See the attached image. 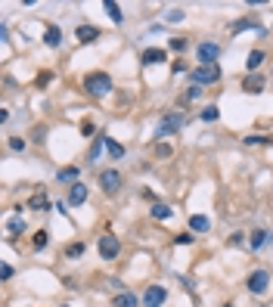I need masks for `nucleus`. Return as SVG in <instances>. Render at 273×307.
<instances>
[{
	"instance_id": "obj_19",
	"label": "nucleus",
	"mask_w": 273,
	"mask_h": 307,
	"mask_svg": "<svg viewBox=\"0 0 273 307\" xmlns=\"http://www.w3.org/2000/svg\"><path fill=\"white\" fill-rule=\"evenodd\" d=\"M106 13H109V19H112V22H118V25L124 22V13H121V6H118V3H112V0H106Z\"/></svg>"
},
{
	"instance_id": "obj_20",
	"label": "nucleus",
	"mask_w": 273,
	"mask_h": 307,
	"mask_svg": "<svg viewBox=\"0 0 273 307\" xmlns=\"http://www.w3.org/2000/svg\"><path fill=\"white\" fill-rule=\"evenodd\" d=\"M103 146H106V137L100 134V137L90 143V161H100V155H103Z\"/></svg>"
},
{
	"instance_id": "obj_31",
	"label": "nucleus",
	"mask_w": 273,
	"mask_h": 307,
	"mask_svg": "<svg viewBox=\"0 0 273 307\" xmlns=\"http://www.w3.org/2000/svg\"><path fill=\"white\" fill-rule=\"evenodd\" d=\"M50 81H53V72H41V75H38V87H47Z\"/></svg>"
},
{
	"instance_id": "obj_17",
	"label": "nucleus",
	"mask_w": 273,
	"mask_h": 307,
	"mask_svg": "<svg viewBox=\"0 0 273 307\" xmlns=\"http://www.w3.org/2000/svg\"><path fill=\"white\" fill-rule=\"evenodd\" d=\"M6 230H9V233H13V236H22V233H25V230H28V223H25V217H22V214H16L13 220H9V223H6Z\"/></svg>"
},
{
	"instance_id": "obj_11",
	"label": "nucleus",
	"mask_w": 273,
	"mask_h": 307,
	"mask_svg": "<svg viewBox=\"0 0 273 307\" xmlns=\"http://www.w3.org/2000/svg\"><path fill=\"white\" fill-rule=\"evenodd\" d=\"M143 65H159V62H164V59H168V53L164 50H159V47H149V50H143Z\"/></svg>"
},
{
	"instance_id": "obj_14",
	"label": "nucleus",
	"mask_w": 273,
	"mask_h": 307,
	"mask_svg": "<svg viewBox=\"0 0 273 307\" xmlns=\"http://www.w3.org/2000/svg\"><path fill=\"white\" fill-rule=\"evenodd\" d=\"M267 242H270V233H267V230H255V233H252V239H248V245H252L255 252H261Z\"/></svg>"
},
{
	"instance_id": "obj_26",
	"label": "nucleus",
	"mask_w": 273,
	"mask_h": 307,
	"mask_svg": "<svg viewBox=\"0 0 273 307\" xmlns=\"http://www.w3.org/2000/svg\"><path fill=\"white\" fill-rule=\"evenodd\" d=\"M218 105H205V109H202V121H218Z\"/></svg>"
},
{
	"instance_id": "obj_13",
	"label": "nucleus",
	"mask_w": 273,
	"mask_h": 307,
	"mask_svg": "<svg viewBox=\"0 0 273 307\" xmlns=\"http://www.w3.org/2000/svg\"><path fill=\"white\" fill-rule=\"evenodd\" d=\"M242 90L245 93H261V90H264V78H261V75H248L242 81Z\"/></svg>"
},
{
	"instance_id": "obj_35",
	"label": "nucleus",
	"mask_w": 273,
	"mask_h": 307,
	"mask_svg": "<svg viewBox=\"0 0 273 307\" xmlns=\"http://www.w3.org/2000/svg\"><path fill=\"white\" fill-rule=\"evenodd\" d=\"M189 242H193V236H189V233H180V236H177V245H189Z\"/></svg>"
},
{
	"instance_id": "obj_27",
	"label": "nucleus",
	"mask_w": 273,
	"mask_h": 307,
	"mask_svg": "<svg viewBox=\"0 0 273 307\" xmlns=\"http://www.w3.org/2000/svg\"><path fill=\"white\" fill-rule=\"evenodd\" d=\"M65 255H68V257H81V255H84V245H81V242L68 245V249H65Z\"/></svg>"
},
{
	"instance_id": "obj_29",
	"label": "nucleus",
	"mask_w": 273,
	"mask_h": 307,
	"mask_svg": "<svg viewBox=\"0 0 273 307\" xmlns=\"http://www.w3.org/2000/svg\"><path fill=\"white\" fill-rule=\"evenodd\" d=\"M233 28H236V31H242V28H258V22H255V19H242V22H236Z\"/></svg>"
},
{
	"instance_id": "obj_10",
	"label": "nucleus",
	"mask_w": 273,
	"mask_h": 307,
	"mask_svg": "<svg viewBox=\"0 0 273 307\" xmlns=\"http://www.w3.org/2000/svg\"><path fill=\"white\" fill-rule=\"evenodd\" d=\"M75 38H78L81 44H93L97 38H103V31H100V28H93V25H78Z\"/></svg>"
},
{
	"instance_id": "obj_33",
	"label": "nucleus",
	"mask_w": 273,
	"mask_h": 307,
	"mask_svg": "<svg viewBox=\"0 0 273 307\" xmlns=\"http://www.w3.org/2000/svg\"><path fill=\"white\" fill-rule=\"evenodd\" d=\"M199 97H202V87L199 84H193V87L186 90V100H199Z\"/></svg>"
},
{
	"instance_id": "obj_22",
	"label": "nucleus",
	"mask_w": 273,
	"mask_h": 307,
	"mask_svg": "<svg viewBox=\"0 0 273 307\" xmlns=\"http://www.w3.org/2000/svg\"><path fill=\"white\" fill-rule=\"evenodd\" d=\"M261 62H264V53H261V50H252V53H248L245 68H248V72H255V68H261Z\"/></svg>"
},
{
	"instance_id": "obj_21",
	"label": "nucleus",
	"mask_w": 273,
	"mask_h": 307,
	"mask_svg": "<svg viewBox=\"0 0 273 307\" xmlns=\"http://www.w3.org/2000/svg\"><path fill=\"white\" fill-rule=\"evenodd\" d=\"M106 149H109V155H112V158H124V146H121V143H115L112 137H106Z\"/></svg>"
},
{
	"instance_id": "obj_1",
	"label": "nucleus",
	"mask_w": 273,
	"mask_h": 307,
	"mask_svg": "<svg viewBox=\"0 0 273 307\" xmlns=\"http://www.w3.org/2000/svg\"><path fill=\"white\" fill-rule=\"evenodd\" d=\"M84 87H87L90 97H106V93H112V78L106 72H90L84 78Z\"/></svg>"
},
{
	"instance_id": "obj_36",
	"label": "nucleus",
	"mask_w": 273,
	"mask_h": 307,
	"mask_svg": "<svg viewBox=\"0 0 273 307\" xmlns=\"http://www.w3.org/2000/svg\"><path fill=\"white\" fill-rule=\"evenodd\" d=\"M0 276H3V279H9V276H13V267H9V264H3V267H0Z\"/></svg>"
},
{
	"instance_id": "obj_25",
	"label": "nucleus",
	"mask_w": 273,
	"mask_h": 307,
	"mask_svg": "<svg viewBox=\"0 0 273 307\" xmlns=\"http://www.w3.org/2000/svg\"><path fill=\"white\" fill-rule=\"evenodd\" d=\"M258 143H273V137H264V134H252V137H245V146H258Z\"/></svg>"
},
{
	"instance_id": "obj_23",
	"label": "nucleus",
	"mask_w": 273,
	"mask_h": 307,
	"mask_svg": "<svg viewBox=\"0 0 273 307\" xmlns=\"http://www.w3.org/2000/svg\"><path fill=\"white\" fill-rule=\"evenodd\" d=\"M56 177H59V180H62V183H68V180H72V183H78L81 171H78V168H62V171H59Z\"/></svg>"
},
{
	"instance_id": "obj_9",
	"label": "nucleus",
	"mask_w": 273,
	"mask_h": 307,
	"mask_svg": "<svg viewBox=\"0 0 273 307\" xmlns=\"http://www.w3.org/2000/svg\"><path fill=\"white\" fill-rule=\"evenodd\" d=\"M65 202L72 205V208H75V205H84V202H87V186H84V183H72V190H68V199H65Z\"/></svg>"
},
{
	"instance_id": "obj_4",
	"label": "nucleus",
	"mask_w": 273,
	"mask_h": 307,
	"mask_svg": "<svg viewBox=\"0 0 273 307\" xmlns=\"http://www.w3.org/2000/svg\"><path fill=\"white\" fill-rule=\"evenodd\" d=\"M180 127H183V115H177V112H168L159 121V131L156 137H174V134H180Z\"/></svg>"
},
{
	"instance_id": "obj_12",
	"label": "nucleus",
	"mask_w": 273,
	"mask_h": 307,
	"mask_svg": "<svg viewBox=\"0 0 273 307\" xmlns=\"http://www.w3.org/2000/svg\"><path fill=\"white\" fill-rule=\"evenodd\" d=\"M44 44H47V47H53V50H56V47L62 44V31H59L56 25H47V31H44Z\"/></svg>"
},
{
	"instance_id": "obj_2",
	"label": "nucleus",
	"mask_w": 273,
	"mask_h": 307,
	"mask_svg": "<svg viewBox=\"0 0 273 307\" xmlns=\"http://www.w3.org/2000/svg\"><path fill=\"white\" fill-rule=\"evenodd\" d=\"M223 72H220V62L218 65H196L193 68V84H215V81H220Z\"/></svg>"
},
{
	"instance_id": "obj_15",
	"label": "nucleus",
	"mask_w": 273,
	"mask_h": 307,
	"mask_svg": "<svg viewBox=\"0 0 273 307\" xmlns=\"http://www.w3.org/2000/svg\"><path fill=\"white\" fill-rule=\"evenodd\" d=\"M208 227H211V220H208L205 214H193V217H189V230H196V233H208Z\"/></svg>"
},
{
	"instance_id": "obj_32",
	"label": "nucleus",
	"mask_w": 273,
	"mask_h": 307,
	"mask_svg": "<svg viewBox=\"0 0 273 307\" xmlns=\"http://www.w3.org/2000/svg\"><path fill=\"white\" fill-rule=\"evenodd\" d=\"M9 149L22 152V149H25V140H22V137H13V140H9Z\"/></svg>"
},
{
	"instance_id": "obj_6",
	"label": "nucleus",
	"mask_w": 273,
	"mask_h": 307,
	"mask_svg": "<svg viewBox=\"0 0 273 307\" xmlns=\"http://www.w3.org/2000/svg\"><path fill=\"white\" fill-rule=\"evenodd\" d=\"M245 286H248L252 295H264L267 286H270V273H267V270H255V273L245 279Z\"/></svg>"
},
{
	"instance_id": "obj_8",
	"label": "nucleus",
	"mask_w": 273,
	"mask_h": 307,
	"mask_svg": "<svg viewBox=\"0 0 273 307\" xmlns=\"http://www.w3.org/2000/svg\"><path fill=\"white\" fill-rule=\"evenodd\" d=\"M164 301H168V289L164 286H146V295H143L146 307H162Z\"/></svg>"
},
{
	"instance_id": "obj_3",
	"label": "nucleus",
	"mask_w": 273,
	"mask_h": 307,
	"mask_svg": "<svg viewBox=\"0 0 273 307\" xmlns=\"http://www.w3.org/2000/svg\"><path fill=\"white\" fill-rule=\"evenodd\" d=\"M196 59H199L202 65H218V59H220V44L202 41V44L196 47Z\"/></svg>"
},
{
	"instance_id": "obj_34",
	"label": "nucleus",
	"mask_w": 273,
	"mask_h": 307,
	"mask_svg": "<svg viewBox=\"0 0 273 307\" xmlns=\"http://www.w3.org/2000/svg\"><path fill=\"white\" fill-rule=\"evenodd\" d=\"M171 47H174V50H186V47H189V44H186L183 38H174V41H171Z\"/></svg>"
},
{
	"instance_id": "obj_7",
	"label": "nucleus",
	"mask_w": 273,
	"mask_h": 307,
	"mask_svg": "<svg viewBox=\"0 0 273 307\" xmlns=\"http://www.w3.org/2000/svg\"><path fill=\"white\" fill-rule=\"evenodd\" d=\"M100 186H103V193H106V196L118 193V186H121V171H115V168L103 171V174H100Z\"/></svg>"
},
{
	"instance_id": "obj_5",
	"label": "nucleus",
	"mask_w": 273,
	"mask_h": 307,
	"mask_svg": "<svg viewBox=\"0 0 273 307\" xmlns=\"http://www.w3.org/2000/svg\"><path fill=\"white\" fill-rule=\"evenodd\" d=\"M100 255L106 257V261H115V257L121 255V239L112 236V233H106L103 239H100Z\"/></svg>"
},
{
	"instance_id": "obj_16",
	"label": "nucleus",
	"mask_w": 273,
	"mask_h": 307,
	"mask_svg": "<svg viewBox=\"0 0 273 307\" xmlns=\"http://www.w3.org/2000/svg\"><path fill=\"white\" fill-rule=\"evenodd\" d=\"M149 214L156 217V220H168V217L174 214V211H171V205H164V202H156V205H152V211H149Z\"/></svg>"
},
{
	"instance_id": "obj_30",
	"label": "nucleus",
	"mask_w": 273,
	"mask_h": 307,
	"mask_svg": "<svg viewBox=\"0 0 273 307\" xmlns=\"http://www.w3.org/2000/svg\"><path fill=\"white\" fill-rule=\"evenodd\" d=\"M183 19V9H171V13H164V22H180Z\"/></svg>"
},
{
	"instance_id": "obj_24",
	"label": "nucleus",
	"mask_w": 273,
	"mask_h": 307,
	"mask_svg": "<svg viewBox=\"0 0 273 307\" xmlns=\"http://www.w3.org/2000/svg\"><path fill=\"white\" fill-rule=\"evenodd\" d=\"M31 208H38V211H47V208H50V199H47V196H31V202H28Z\"/></svg>"
},
{
	"instance_id": "obj_28",
	"label": "nucleus",
	"mask_w": 273,
	"mask_h": 307,
	"mask_svg": "<svg viewBox=\"0 0 273 307\" xmlns=\"http://www.w3.org/2000/svg\"><path fill=\"white\" fill-rule=\"evenodd\" d=\"M47 239H50V236H47V230L34 233V249H44V245H47Z\"/></svg>"
},
{
	"instance_id": "obj_18",
	"label": "nucleus",
	"mask_w": 273,
	"mask_h": 307,
	"mask_svg": "<svg viewBox=\"0 0 273 307\" xmlns=\"http://www.w3.org/2000/svg\"><path fill=\"white\" fill-rule=\"evenodd\" d=\"M137 304H140V301H137L134 292H121V295L115 298V307H137Z\"/></svg>"
}]
</instances>
